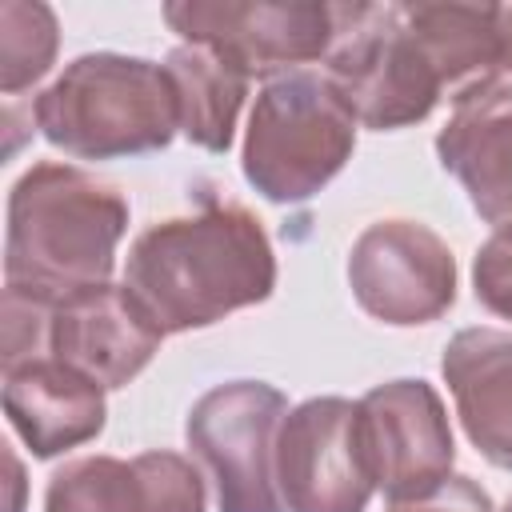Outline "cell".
<instances>
[{
    "label": "cell",
    "mask_w": 512,
    "mask_h": 512,
    "mask_svg": "<svg viewBox=\"0 0 512 512\" xmlns=\"http://www.w3.org/2000/svg\"><path fill=\"white\" fill-rule=\"evenodd\" d=\"M436 156L460 180L484 224L512 228V84L476 80L452 96V112L436 132Z\"/></svg>",
    "instance_id": "4fadbf2b"
},
{
    "label": "cell",
    "mask_w": 512,
    "mask_h": 512,
    "mask_svg": "<svg viewBox=\"0 0 512 512\" xmlns=\"http://www.w3.org/2000/svg\"><path fill=\"white\" fill-rule=\"evenodd\" d=\"M472 288H476V300L500 316V320H512V228H496L480 248H476V260H472Z\"/></svg>",
    "instance_id": "d6986e66"
},
{
    "label": "cell",
    "mask_w": 512,
    "mask_h": 512,
    "mask_svg": "<svg viewBox=\"0 0 512 512\" xmlns=\"http://www.w3.org/2000/svg\"><path fill=\"white\" fill-rule=\"evenodd\" d=\"M164 332L136 304L124 284H100L76 292L48 312L44 352L88 372L104 388L132 384L160 352Z\"/></svg>",
    "instance_id": "7c38bea8"
},
{
    "label": "cell",
    "mask_w": 512,
    "mask_h": 512,
    "mask_svg": "<svg viewBox=\"0 0 512 512\" xmlns=\"http://www.w3.org/2000/svg\"><path fill=\"white\" fill-rule=\"evenodd\" d=\"M104 384L88 372L56 360L32 356L4 368V416L36 460H52L68 448L96 440L108 424Z\"/></svg>",
    "instance_id": "5bb4252c"
},
{
    "label": "cell",
    "mask_w": 512,
    "mask_h": 512,
    "mask_svg": "<svg viewBox=\"0 0 512 512\" xmlns=\"http://www.w3.org/2000/svg\"><path fill=\"white\" fill-rule=\"evenodd\" d=\"M60 48V20L40 0L0 4V92L20 96L48 76Z\"/></svg>",
    "instance_id": "ac0fdd59"
},
{
    "label": "cell",
    "mask_w": 512,
    "mask_h": 512,
    "mask_svg": "<svg viewBox=\"0 0 512 512\" xmlns=\"http://www.w3.org/2000/svg\"><path fill=\"white\" fill-rule=\"evenodd\" d=\"M288 396L268 380H224L184 420L192 456L212 480L220 512H284L276 488V436Z\"/></svg>",
    "instance_id": "8992f818"
},
{
    "label": "cell",
    "mask_w": 512,
    "mask_h": 512,
    "mask_svg": "<svg viewBox=\"0 0 512 512\" xmlns=\"http://www.w3.org/2000/svg\"><path fill=\"white\" fill-rule=\"evenodd\" d=\"M32 120L72 160H124L176 140L180 96L160 60L84 52L32 100Z\"/></svg>",
    "instance_id": "3957f363"
},
{
    "label": "cell",
    "mask_w": 512,
    "mask_h": 512,
    "mask_svg": "<svg viewBox=\"0 0 512 512\" xmlns=\"http://www.w3.org/2000/svg\"><path fill=\"white\" fill-rule=\"evenodd\" d=\"M412 32L432 56L444 88H468L500 72V24L496 4H452L416 0L404 4Z\"/></svg>",
    "instance_id": "e0dca14e"
},
{
    "label": "cell",
    "mask_w": 512,
    "mask_h": 512,
    "mask_svg": "<svg viewBox=\"0 0 512 512\" xmlns=\"http://www.w3.org/2000/svg\"><path fill=\"white\" fill-rule=\"evenodd\" d=\"M128 216L116 184L60 160L32 164L8 192L4 292L52 308L112 284Z\"/></svg>",
    "instance_id": "7a4b0ae2"
},
{
    "label": "cell",
    "mask_w": 512,
    "mask_h": 512,
    "mask_svg": "<svg viewBox=\"0 0 512 512\" xmlns=\"http://www.w3.org/2000/svg\"><path fill=\"white\" fill-rule=\"evenodd\" d=\"M124 288L164 336H180L264 304L276 288V252L252 208L208 200L132 240Z\"/></svg>",
    "instance_id": "6da1fadb"
},
{
    "label": "cell",
    "mask_w": 512,
    "mask_h": 512,
    "mask_svg": "<svg viewBox=\"0 0 512 512\" xmlns=\"http://www.w3.org/2000/svg\"><path fill=\"white\" fill-rule=\"evenodd\" d=\"M356 116L324 72H288L256 92L240 172L272 204H304L356 152Z\"/></svg>",
    "instance_id": "277c9868"
},
{
    "label": "cell",
    "mask_w": 512,
    "mask_h": 512,
    "mask_svg": "<svg viewBox=\"0 0 512 512\" xmlns=\"http://www.w3.org/2000/svg\"><path fill=\"white\" fill-rule=\"evenodd\" d=\"M44 512H208V488L204 472L172 448L132 460L80 456L48 476Z\"/></svg>",
    "instance_id": "8fae6325"
},
{
    "label": "cell",
    "mask_w": 512,
    "mask_h": 512,
    "mask_svg": "<svg viewBox=\"0 0 512 512\" xmlns=\"http://www.w3.org/2000/svg\"><path fill=\"white\" fill-rule=\"evenodd\" d=\"M276 488L284 512H364L376 480L348 396H308L288 408L276 436Z\"/></svg>",
    "instance_id": "30bf717a"
},
{
    "label": "cell",
    "mask_w": 512,
    "mask_h": 512,
    "mask_svg": "<svg viewBox=\"0 0 512 512\" xmlns=\"http://www.w3.org/2000/svg\"><path fill=\"white\" fill-rule=\"evenodd\" d=\"M164 68L172 72V84L180 96V132L196 148L224 156L232 148L236 120L248 100L252 76L236 60H228L204 44L172 48L164 56Z\"/></svg>",
    "instance_id": "2e32d148"
},
{
    "label": "cell",
    "mask_w": 512,
    "mask_h": 512,
    "mask_svg": "<svg viewBox=\"0 0 512 512\" xmlns=\"http://www.w3.org/2000/svg\"><path fill=\"white\" fill-rule=\"evenodd\" d=\"M160 16L184 44H204L248 76L272 80L324 60L336 40V4L320 0H172Z\"/></svg>",
    "instance_id": "52a82bcc"
},
{
    "label": "cell",
    "mask_w": 512,
    "mask_h": 512,
    "mask_svg": "<svg viewBox=\"0 0 512 512\" xmlns=\"http://www.w3.org/2000/svg\"><path fill=\"white\" fill-rule=\"evenodd\" d=\"M360 440L388 504L428 500L452 480L456 436L440 392L420 376H400L368 388L360 400Z\"/></svg>",
    "instance_id": "9c48e42d"
},
{
    "label": "cell",
    "mask_w": 512,
    "mask_h": 512,
    "mask_svg": "<svg viewBox=\"0 0 512 512\" xmlns=\"http://www.w3.org/2000/svg\"><path fill=\"white\" fill-rule=\"evenodd\" d=\"M500 512H512V500H508V504H504V508H500Z\"/></svg>",
    "instance_id": "7402d4cb"
},
{
    "label": "cell",
    "mask_w": 512,
    "mask_h": 512,
    "mask_svg": "<svg viewBox=\"0 0 512 512\" xmlns=\"http://www.w3.org/2000/svg\"><path fill=\"white\" fill-rule=\"evenodd\" d=\"M388 512H496L488 492L472 476H452L440 492L428 500H408V504H388Z\"/></svg>",
    "instance_id": "ffe728a7"
},
{
    "label": "cell",
    "mask_w": 512,
    "mask_h": 512,
    "mask_svg": "<svg viewBox=\"0 0 512 512\" xmlns=\"http://www.w3.org/2000/svg\"><path fill=\"white\" fill-rule=\"evenodd\" d=\"M348 288L380 324H432L456 304V256L424 220L384 216L352 240Z\"/></svg>",
    "instance_id": "ba28073f"
},
{
    "label": "cell",
    "mask_w": 512,
    "mask_h": 512,
    "mask_svg": "<svg viewBox=\"0 0 512 512\" xmlns=\"http://www.w3.org/2000/svg\"><path fill=\"white\" fill-rule=\"evenodd\" d=\"M496 24H500V68L512 72V4H496Z\"/></svg>",
    "instance_id": "44dd1931"
},
{
    "label": "cell",
    "mask_w": 512,
    "mask_h": 512,
    "mask_svg": "<svg viewBox=\"0 0 512 512\" xmlns=\"http://www.w3.org/2000/svg\"><path fill=\"white\" fill-rule=\"evenodd\" d=\"M440 376L472 448L512 472V332L460 328L440 356Z\"/></svg>",
    "instance_id": "9a60e30c"
},
{
    "label": "cell",
    "mask_w": 512,
    "mask_h": 512,
    "mask_svg": "<svg viewBox=\"0 0 512 512\" xmlns=\"http://www.w3.org/2000/svg\"><path fill=\"white\" fill-rule=\"evenodd\" d=\"M324 76L356 124L396 132L432 116L444 80L408 24L404 4H336V40Z\"/></svg>",
    "instance_id": "5b68a950"
}]
</instances>
